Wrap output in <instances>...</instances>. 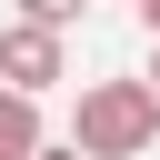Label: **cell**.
<instances>
[{
	"mask_svg": "<svg viewBox=\"0 0 160 160\" xmlns=\"http://www.w3.org/2000/svg\"><path fill=\"white\" fill-rule=\"evenodd\" d=\"M150 140H160V100L140 80H80V110H70L80 160H140Z\"/></svg>",
	"mask_w": 160,
	"mask_h": 160,
	"instance_id": "cell-1",
	"label": "cell"
},
{
	"mask_svg": "<svg viewBox=\"0 0 160 160\" xmlns=\"http://www.w3.org/2000/svg\"><path fill=\"white\" fill-rule=\"evenodd\" d=\"M60 80H70V40H60V30H30V20H10V30H0V90L40 100V90H60Z\"/></svg>",
	"mask_w": 160,
	"mask_h": 160,
	"instance_id": "cell-2",
	"label": "cell"
},
{
	"mask_svg": "<svg viewBox=\"0 0 160 160\" xmlns=\"http://www.w3.org/2000/svg\"><path fill=\"white\" fill-rule=\"evenodd\" d=\"M50 130H40V100H20V90H0V160H30Z\"/></svg>",
	"mask_w": 160,
	"mask_h": 160,
	"instance_id": "cell-3",
	"label": "cell"
},
{
	"mask_svg": "<svg viewBox=\"0 0 160 160\" xmlns=\"http://www.w3.org/2000/svg\"><path fill=\"white\" fill-rule=\"evenodd\" d=\"M90 0H10V20H30V30H60L70 40V20H80Z\"/></svg>",
	"mask_w": 160,
	"mask_h": 160,
	"instance_id": "cell-4",
	"label": "cell"
},
{
	"mask_svg": "<svg viewBox=\"0 0 160 160\" xmlns=\"http://www.w3.org/2000/svg\"><path fill=\"white\" fill-rule=\"evenodd\" d=\"M130 10H140V30H150V40H160V0H130Z\"/></svg>",
	"mask_w": 160,
	"mask_h": 160,
	"instance_id": "cell-5",
	"label": "cell"
},
{
	"mask_svg": "<svg viewBox=\"0 0 160 160\" xmlns=\"http://www.w3.org/2000/svg\"><path fill=\"white\" fill-rule=\"evenodd\" d=\"M140 90H150V100H160V40H150V70H140Z\"/></svg>",
	"mask_w": 160,
	"mask_h": 160,
	"instance_id": "cell-6",
	"label": "cell"
},
{
	"mask_svg": "<svg viewBox=\"0 0 160 160\" xmlns=\"http://www.w3.org/2000/svg\"><path fill=\"white\" fill-rule=\"evenodd\" d=\"M30 160H80V150H70V140H40V150H30Z\"/></svg>",
	"mask_w": 160,
	"mask_h": 160,
	"instance_id": "cell-7",
	"label": "cell"
}]
</instances>
